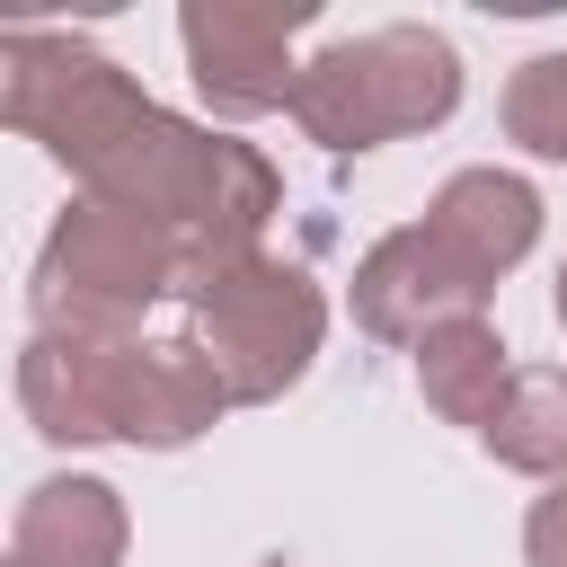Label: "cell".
<instances>
[{"label": "cell", "mask_w": 567, "mask_h": 567, "mask_svg": "<svg viewBox=\"0 0 567 567\" xmlns=\"http://www.w3.org/2000/svg\"><path fill=\"white\" fill-rule=\"evenodd\" d=\"M310 27V0H186L177 9V44H186V80L213 115L248 124V115H292L301 62L292 35Z\"/></svg>", "instance_id": "obj_6"}, {"label": "cell", "mask_w": 567, "mask_h": 567, "mask_svg": "<svg viewBox=\"0 0 567 567\" xmlns=\"http://www.w3.org/2000/svg\"><path fill=\"white\" fill-rule=\"evenodd\" d=\"M151 106L159 97L115 53H97L89 35H44V27H9L0 35V124L27 133L71 177H89Z\"/></svg>", "instance_id": "obj_5"}, {"label": "cell", "mask_w": 567, "mask_h": 567, "mask_svg": "<svg viewBox=\"0 0 567 567\" xmlns=\"http://www.w3.org/2000/svg\"><path fill=\"white\" fill-rule=\"evenodd\" d=\"M487 461L523 478H567V363H514L496 416H487Z\"/></svg>", "instance_id": "obj_13"}, {"label": "cell", "mask_w": 567, "mask_h": 567, "mask_svg": "<svg viewBox=\"0 0 567 567\" xmlns=\"http://www.w3.org/2000/svg\"><path fill=\"white\" fill-rule=\"evenodd\" d=\"M505 381H514V354H505L496 319H452V328H434V337L416 346V390H425V408H434L443 425L487 434Z\"/></svg>", "instance_id": "obj_12"}, {"label": "cell", "mask_w": 567, "mask_h": 567, "mask_svg": "<svg viewBox=\"0 0 567 567\" xmlns=\"http://www.w3.org/2000/svg\"><path fill=\"white\" fill-rule=\"evenodd\" d=\"M558 328H567V266H558Z\"/></svg>", "instance_id": "obj_16"}, {"label": "cell", "mask_w": 567, "mask_h": 567, "mask_svg": "<svg viewBox=\"0 0 567 567\" xmlns=\"http://www.w3.org/2000/svg\"><path fill=\"white\" fill-rule=\"evenodd\" d=\"M487 275L434 230V221H399L354 257V328L381 346H425L452 319H487Z\"/></svg>", "instance_id": "obj_7"}, {"label": "cell", "mask_w": 567, "mask_h": 567, "mask_svg": "<svg viewBox=\"0 0 567 567\" xmlns=\"http://www.w3.org/2000/svg\"><path fill=\"white\" fill-rule=\"evenodd\" d=\"M523 558H532V567H567V478L532 496V514H523Z\"/></svg>", "instance_id": "obj_15"}, {"label": "cell", "mask_w": 567, "mask_h": 567, "mask_svg": "<svg viewBox=\"0 0 567 567\" xmlns=\"http://www.w3.org/2000/svg\"><path fill=\"white\" fill-rule=\"evenodd\" d=\"M124 540H133V514L89 470L35 478L9 523V558H27V567H124Z\"/></svg>", "instance_id": "obj_9"}, {"label": "cell", "mask_w": 567, "mask_h": 567, "mask_svg": "<svg viewBox=\"0 0 567 567\" xmlns=\"http://www.w3.org/2000/svg\"><path fill=\"white\" fill-rule=\"evenodd\" d=\"M80 195L159 221V230L186 248V292H195L204 275H221L230 257H257L266 221L284 213V177H275V159H266L257 142L213 133V124L168 115V106H151V115L80 177ZM186 292H177V301H186Z\"/></svg>", "instance_id": "obj_1"}, {"label": "cell", "mask_w": 567, "mask_h": 567, "mask_svg": "<svg viewBox=\"0 0 567 567\" xmlns=\"http://www.w3.org/2000/svg\"><path fill=\"white\" fill-rule=\"evenodd\" d=\"M186 337L221 372L230 408H275L328 346V292L292 257H230L186 292Z\"/></svg>", "instance_id": "obj_4"}, {"label": "cell", "mask_w": 567, "mask_h": 567, "mask_svg": "<svg viewBox=\"0 0 567 567\" xmlns=\"http://www.w3.org/2000/svg\"><path fill=\"white\" fill-rule=\"evenodd\" d=\"M425 221H434L487 284H505V275L532 257V239H540V186L514 177V168H452V177L434 186Z\"/></svg>", "instance_id": "obj_10"}, {"label": "cell", "mask_w": 567, "mask_h": 567, "mask_svg": "<svg viewBox=\"0 0 567 567\" xmlns=\"http://www.w3.org/2000/svg\"><path fill=\"white\" fill-rule=\"evenodd\" d=\"M9 567H27V558H9Z\"/></svg>", "instance_id": "obj_18"}, {"label": "cell", "mask_w": 567, "mask_h": 567, "mask_svg": "<svg viewBox=\"0 0 567 567\" xmlns=\"http://www.w3.org/2000/svg\"><path fill=\"white\" fill-rule=\"evenodd\" d=\"M133 354H142V337L35 328L27 354H18V408H27V425L44 443H124Z\"/></svg>", "instance_id": "obj_8"}, {"label": "cell", "mask_w": 567, "mask_h": 567, "mask_svg": "<svg viewBox=\"0 0 567 567\" xmlns=\"http://www.w3.org/2000/svg\"><path fill=\"white\" fill-rule=\"evenodd\" d=\"M266 567H292V558H266Z\"/></svg>", "instance_id": "obj_17"}, {"label": "cell", "mask_w": 567, "mask_h": 567, "mask_svg": "<svg viewBox=\"0 0 567 567\" xmlns=\"http://www.w3.org/2000/svg\"><path fill=\"white\" fill-rule=\"evenodd\" d=\"M452 106H461V53H452L443 27H416V18L319 44L301 62V89H292V124L337 159L434 133Z\"/></svg>", "instance_id": "obj_2"}, {"label": "cell", "mask_w": 567, "mask_h": 567, "mask_svg": "<svg viewBox=\"0 0 567 567\" xmlns=\"http://www.w3.org/2000/svg\"><path fill=\"white\" fill-rule=\"evenodd\" d=\"M505 142L567 168V53H532L505 80Z\"/></svg>", "instance_id": "obj_14"}, {"label": "cell", "mask_w": 567, "mask_h": 567, "mask_svg": "<svg viewBox=\"0 0 567 567\" xmlns=\"http://www.w3.org/2000/svg\"><path fill=\"white\" fill-rule=\"evenodd\" d=\"M230 408L221 372L204 363L195 337H142L133 354V399H124V443L133 452H186L195 434H213Z\"/></svg>", "instance_id": "obj_11"}, {"label": "cell", "mask_w": 567, "mask_h": 567, "mask_svg": "<svg viewBox=\"0 0 567 567\" xmlns=\"http://www.w3.org/2000/svg\"><path fill=\"white\" fill-rule=\"evenodd\" d=\"M177 292H186V248L159 221L97 204V195L62 204V221L44 230L35 275H27L35 328H80V337H142V310L177 301Z\"/></svg>", "instance_id": "obj_3"}]
</instances>
